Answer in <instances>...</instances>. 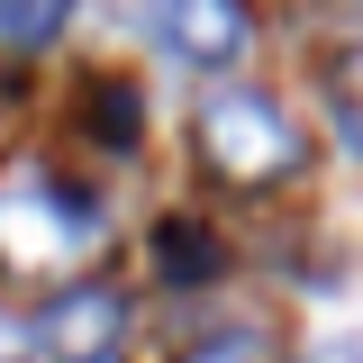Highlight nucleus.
Masks as SVG:
<instances>
[{"label": "nucleus", "mask_w": 363, "mask_h": 363, "mask_svg": "<svg viewBox=\"0 0 363 363\" xmlns=\"http://www.w3.org/2000/svg\"><path fill=\"white\" fill-rule=\"evenodd\" d=\"M100 236H109L100 200L73 191L64 173H45V164H9V173H0V264H9V272L55 281V272L91 264Z\"/></svg>", "instance_id": "nucleus-1"}, {"label": "nucleus", "mask_w": 363, "mask_h": 363, "mask_svg": "<svg viewBox=\"0 0 363 363\" xmlns=\"http://www.w3.org/2000/svg\"><path fill=\"white\" fill-rule=\"evenodd\" d=\"M200 155H209V173L218 182H245V191H264V182H291L300 173V128L272 109L264 91L245 82H218L209 100H200Z\"/></svg>", "instance_id": "nucleus-2"}, {"label": "nucleus", "mask_w": 363, "mask_h": 363, "mask_svg": "<svg viewBox=\"0 0 363 363\" xmlns=\"http://www.w3.org/2000/svg\"><path fill=\"white\" fill-rule=\"evenodd\" d=\"M37 363H118V291H55L37 309Z\"/></svg>", "instance_id": "nucleus-3"}, {"label": "nucleus", "mask_w": 363, "mask_h": 363, "mask_svg": "<svg viewBox=\"0 0 363 363\" xmlns=\"http://www.w3.org/2000/svg\"><path fill=\"white\" fill-rule=\"evenodd\" d=\"M145 18L164 28L173 55L191 64H227L236 45H245V18H236V0H145Z\"/></svg>", "instance_id": "nucleus-4"}, {"label": "nucleus", "mask_w": 363, "mask_h": 363, "mask_svg": "<svg viewBox=\"0 0 363 363\" xmlns=\"http://www.w3.org/2000/svg\"><path fill=\"white\" fill-rule=\"evenodd\" d=\"M64 28V0H0V37H18V45H45Z\"/></svg>", "instance_id": "nucleus-5"}, {"label": "nucleus", "mask_w": 363, "mask_h": 363, "mask_svg": "<svg viewBox=\"0 0 363 363\" xmlns=\"http://www.w3.org/2000/svg\"><path fill=\"white\" fill-rule=\"evenodd\" d=\"M182 363H272V345L255 336V327H218V336H200Z\"/></svg>", "instance_id": "nucleus-6"}, {"label": "nucleus", "mask_w": 363, "mask_h": 363, "mask_svg": "<svg viewBox=\"0 0 363 363\" xmlns=\"http://www.w3.org/2000/svg\"><path fill=\"white\" fill-rule=\"evenodd\" d=\"M336 118H345V136H363V55L336 73Z\"/></svg>", "instance_id": "nucleus-7"}]
</instances>
